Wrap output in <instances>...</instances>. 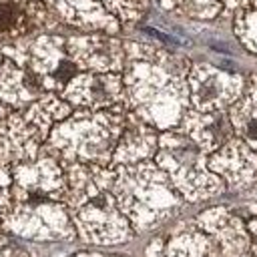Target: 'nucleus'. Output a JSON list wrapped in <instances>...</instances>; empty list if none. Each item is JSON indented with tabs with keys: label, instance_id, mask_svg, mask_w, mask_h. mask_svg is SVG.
Segmentation results:
<instances>
[{
	"label": "nucleus",
	"instance_id": "obj_3",
	"mask_svg": "<svg viewBox=\"0 0 257 257\" xmlns=\"http://www.w3.org/2000/svg\"><path fill=\"white\" fill-rule=\"evenodd\" d=\"M106 10L114 12L122 20H137L147 10V0H100Z\"/></svg>",
	"mask_w": 257,
	"mask_h": 257
},
{
	"label": "nucleus",
	"instance_id": "obj_1",
	"mask_svg": "<svg viewBox=\"0 0 257 257\" xmlns=\"http://www.w3.org/2000/svg\"><path fill=\"white\" fill-rule=\"evenodd\" d=\"M68 54L78 66L90 68H116L120 64V44L106 36H82L68 40Z\"/></svg>",
	"mask_w": 257,
	"mask_h": 257
},
{
	"label": "nucleus",
	"instance_id": "obj_6",
	"mask_svg": "<svg viewBox=\"0 0 257 257\" xmlns=\"http://www.w3.org/2000/svg\"><path fill=\"white\" fill-rule=\"evenodd\" d=\"M2 62H4V60H2V54H0V66H2Z\"/></svg>",
	"mask_w": 257,
	"mask_h": 257
},
{
	"label": "nucleus",
	"instance_id": "obj_4",
	"mask_svg": "<svg viewBox=\"0 0 257 257\" xmlns=\"http://www.w3.org/2000/svg\"><path fill=\"white\" fill-rule=\"evenodd\" d=\"M10 187H12V177H10L8 169L0 163V211L6 207V203L10 199Z\"/></svg>",
	"mask_w": 257,
	"mask_h": 257
},
{
	"label": "nucleus",
	"instance_id": "obj_2",
	"mask_svg": "<svg viewBox=\"0 0 257 257\" xmlns=\"http://www.w3.org/2000/svg\"><path fill=\"white\" fill-rule=\"evenodd\" d=\"M72 100L90 106H110L120 98V80L114 74L78 76L68 88Z\"/></svg>",
	"mask_w": 257,
	"mask_h": 257
},
{
	"label": "nucleus",
	"instance_id": "obj_5",
	"mask_svg": "<svg viewBox=\"0 0 257 257\" xmlns=\"http://www.w3.org/2000/svg\"><path fill=\"white\" fill-rule=\"evenodd\" d=\"M223 2H233V4H239L241 0H223Z\"/></svg>",
	"mask_w": 257,
	"mask_h": 257
}]
</instances>
